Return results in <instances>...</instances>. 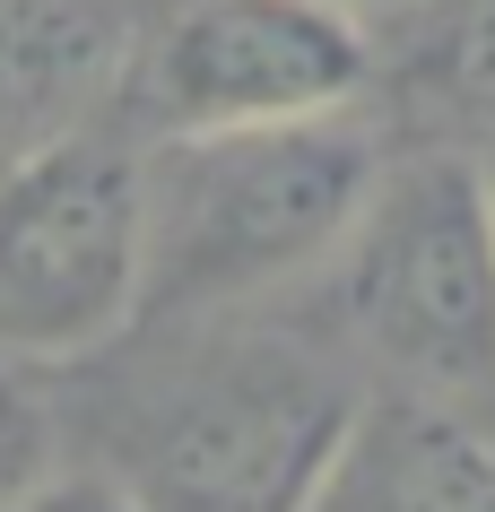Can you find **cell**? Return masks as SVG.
Listing matches in <instances>:
<instances>
[{
	"label": "cell",
	"instance_id": "obj_1",
	"mask_svg": "<svg viewBox=\"0 0 495 512\" xmlns=\"http://www.w3.org/2000/svg\"><path fill=\"white\" fill-rule=\"evenodd\" d=\"M383 174V139L357 105L304 122L165 131L139 148V313H200L322 270Z\"/></svg>",
	"mask_w": 495,
	"mask_h": 512
},
{
	"label": "cell",
	"instance_id": "obj_2",
	"mask_svg": "<svg viewBox=\"0 0 495 512\" xmlns=\"http://www.w3.org/2000/svg\"><path fill=\"white\" fill-rule=\"evenodd\" d=\"M322 270L357 348L400 382L435 400L495 382V209L478 148H417L383 165Z\"/></svg>",
	"mask_w": 495,
	"mask_h": 512
},
{
	"label": "cell",
	"instance_id": "obj_3",
	"mask_svg": "<svg viewBox=\"0 0 495 512\" xmlns=\"http://www.w3.org/2000/svg\"><path fill=\"white\" fill-rule=\"evenodd\" d=\"M139 148L105 131L0 165V356L61 365L139 322Z\"/></svg>",
	"mask_w": 495,
	"mask_h": 512
},
{
	"label": "cell",
	"instance_id": "obj_4",
	"mask_svg": "<svg viewBox=\"0 0 495 512\" xmlns=\"http://www.w3.org/2000/svg\"><path fill=\"white\" fill-rule=\"evenodd\" d=\"M148 131H235L348 113L374 87V35L339 0H183L131 53Z\"/></svg>",
	"mask_w": 495,
	"mask_h": 512
},
{
	"label": "cell",
	"instance_id": "obj_5",
	"mask_svg": "<svg viewBox=\"0 0 495 512\" xmlns=\"http://www.w3.org/2000/svg\"><path fill=\"white\" fill-rule=\"evenodd\" d=\"M357 400L304 356H235L157 434L174 512H304Z\"/></svg>",
	"mask_w": 495,
	"mask_h": 512
},
{
	"label": "cell",
	"instance_id": "obj_6",
	"mask_svg": "<svg viewBox=\"0 0 495 512\" xmlns=\"http://www.w3.org/2000/svg\"><path fill=\"white\" fill-rule=\"evenodd\" d=\"M304 512H495V443L435 391L357 400Z\"/></svg>",
	"mask_w": 495,
	"mask_h": 512
},
{
	"label": "cell",
	"instance_id": "obj_7",
	"mask_svg": "<svg viewBox=\"0 0 495 512\" xmlns=\"http://www.w3.org/2000/svg\"><path fill=\"white\" fill-rule=\"evenodd\" d=\"M131 53L122 0H0V165L87 131L131 79Z\"/></svg>",
	"mask_w": 495,
	"mask_h": 512
},
{
	"label": "cell",
	"instance_id": "obj_8",
	"mask_svg": "<svg viewBox=\"0 0 495 512\" xmlns=\"http://www.w3.org/2000/svg\"><path fill=\"white\" fill-rule=\"evenodd\" d=\"M374 87L426 148H495V0H400L365 18Z\"/></svg>",
	"mask_w": 495,
	"mask_h": 512
},
{
	"label": "cell",
	"instance_id": "obj_9",
	"mask_svg": "<svg viewBox=\"0 0 495 512\" xmlns=\"http://www.w3.org/2000/svg\"><path fill=\"white\" fill-rule=\"evenodd\" d=\"M44 469H53V417H44V400L27 391L18 356H0V512L18 504Z\"/></svg>",
	"mask_w": 495,
	"mask_h": 512
},
{
	"label": "cell",
	"instance_id": "obj_10",
	"mask_svg": "<svg viewBox=\"0 0 495 512\" xmlns=\"http://www.w3.org/2000/svg\"><path fill=\"white\" fill-rule=\"evenodd\" d=\"M9 512H148V504H139L122 478H96V469H79V478H53V469H44Z\"/></svg>",
	"mask_w": 495,
	"mask_h": 512
},
{
	"label": "cell",
	"instance_id": "obj_11",
	"mask_svg": "<svg viewBox=\"0 0 495 512\" xmlns=\"http://www.w3.org/2000/svg\"><path fill=\"white\" fill-rule=\"evenodd\" d=\"M339 9H357V18H374V9H400V0H339Z\"/></svg>",
	"mask_w": 495,
	"mask_h": 512
},
{
	"label": "cell",
	"instance_id": "obj_12",
	"mask_svg": "<svg viewBox=\"0 0 495 512\" xmlns=\"http://www.w3.org/2000/svg\"><path fill=\"white\" fill-rule=\"evenodd\" d=\"M478 165H487V209H495V148H478Z\"/></svg>",
	"mask_w": 495,
	"mask_h": 512
}]
</instances>
